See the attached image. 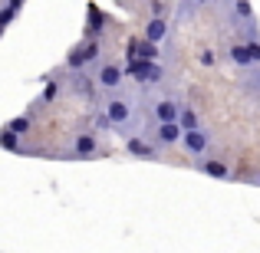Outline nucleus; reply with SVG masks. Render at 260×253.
Listing matches in <instances>:
<instances>
[{"instance_id": "obj_1", "label": "nucleus", "mask_w": 260, "mask_h": 253, "mask_svg": "<svg viewBox=\"0 0 260 253\" xmlns=\"http://www.w3.org/2000/svg\"><path fill=\"white\" fill-rule=\"evenodd\" d=\"M125 76L128 79H135V83H142V86H155V83H161L165 79V69L158 66V59H128L125 63Z\"/></svg>"}, {"instance_id": "obj_2", "label": "nucleus", "mask_w": 260, "mask_h": 253, "mask_svg": "<svg viewBox=\"0 0 260 253\" xmlns=\"http://www.w3.org/2000/svg\"><path fill=\"white\" fill-rule=\"evenodd\" d=\"M102 115L109 119V125L115 128V132H125L128 122H132V105H128L125 99H106V105H102Z\"/></svg>"}, {"instance_id": "obj_3", "label": "nucleus", "mask_w": 260, "mask_h": 253, "mask_svg": "<svg viewBox=\"0 0 260 253\" xmlns=\"http://www.w3.org/2000/svg\"><path fill=\"white\" fill-rule=\"evenodd\" d=\"M178 145H181L191 158H204L208 148H211V135L204 132V128H188V132H181V141H178Z\"/></svg>"}, {"instance_id": "obj_4", "label": "nucleus", "mask_w": 260, "mask_h": 253, "mask_svg": "<svg viewBox=\"0 0 260 253\" xmlns=\"http://www.w3.org/2000/svg\"><path fill=\"white\" fill-rule=\"evenodd\" d=\"M95 59H99V43H95V40H86V43H79V46H73V50H70V56H66V66L79 73L83 66L95 63Z\"/></svg>"}, {"instance_id": "obj_5", "label": "nucleus", "mask_w": 260, "mask_h": 253, "mask_svg": "<svg viewBox=\"0 0 260 253\" xmlns=\"http://www.w3.org/2000/svg\"><path fill=\"white\" fill-rule=\"evenodd\" d=\"M122 79H125V69L115 63H102L99 73H95V86L106 89V92H115V89L122 86Z\"/></svg>"}, {"instance_id": "obj_6", "label": "nucleus", "mask_w": 260, "mask_h": 253, "mask_svg": "<svg viewBox=\"0 0 260 253\" xmlns=\"http://www.w3.org/2000/svg\"><path fill=\"white\" fill-rule=\"evenodd\" d=\"M125 152L132 155V158H142V161H155L158 158V148H155L152 141H145V138H135V135L125 141Z\"/></svg>"}, {"instance_id": "obj_7", "label": "nucleus", "mask_w": 260, "mask_h": 253, "mask_svg": "<svg viewBox=\"0 0 260 253\" xmlns=\"http://www.w3.org/2000/svg\"><path fill=\"white\" fill-rule=\"evenodd\" d=\"M155 141L158 145H178L181 141V125L178 122H155Z\"/></svg>"}, {"instance_id": "obj_8", "label": "nucleus", "mask_w": 260, "mask_h": 253, "mask_svg": "<svg viewBox=\"0 0 260 253\" xmlns=\"http://www.w3.org/2000/svg\"><path fill=\"white\" fill-rule=\"evenodd\" d=\"M95 152H99V145H95L92 132H79L76 138H73V155H76V158H92Z\"/></svg>"}, {"instance_id": "obj_9", "label": "nucleus", "mask_w": 260, "mask_h": 253, "mask_svg": "<svg viewBox=\"0 0 260 253\" xmlns=\"http://www.w3.org/2000/svg\"><path fill=\"white\" fill-rule=\"evenodd\" d=\"M158 59V43H152V40H132V43H128V59Z\"/></svg>"}, {"instance_id": "obj_10", "label": "nucleus", "mask_w": 260, "mask_h": 253, "mask_svg": "<svg viewBox=\"0 0 260 253\" xmlns=\"http://www.w3.org/2000/svg\"><path fill=\"white\" fill-rule=\"evenodd\" d=\"M198 168H201V174L214 177V181H228V177H231V168L224 165V161H217V158H201Z\"/></svg>"}, {"instance_id": "obj_11", "label": "nucleus", "mask_w": 260, "mask_h": 253, "mask_svg": "<svg viewBox=\"0 0 260 253\" xmlns=\"http://www.w3.org/2000/svg\"><path fill=\"white\" fill-rule=\"evenodd\" d=\"M165 37H168V20L161 17V13H155V17L145 23V40H152V43H161Z\"/></svg>"}, {"instance_id": "obj_12", "label": "nucleus", "mask_w": 260, "mask_h": 253, "mask_svg": "<svg viewBox=\"0 0 260 253\" xmlns=\"http://www.w3.org/2000/svg\"><path fill=\"white\" fill-rule=\"evenodd\" d=\"M178 102L175 99H158L155 102V122H175L178 119Z\"/></svg>"}, {"instance_id": "obj_13", "label": "nucleus", "mask_w": 260, "mask_h": 253, "mask_svg": "<svg viewBox=\"0 0 260 253\" xmlns=\"http://www.w3.org/2000/svg\"><path fill=\"white\" fill-rule=\"evenodd\" d=\"M178 125H181V132H188V128H201V119H198V112L191 105H181L178 109Z\"/></svg>"}, {"instance_id": "obj_14", "label": "nucleus", "mask_w": 260, "mask_h": 253, "mask_svg": "<svg viewBox=\"0 0 260 253\" xmlns=\"http://www.w3.org/2000/svg\"><path fill=\"white\" fill-rule=\"evenodd\" d=\"M231 59H234V66H241V69H250V66H254L247 43H234V46H231Z\"/></svg>"}, {"instance_id": "obj_15", "label": "nucleus", "mask_w": 260, "mask_h": 253, "mask_svg": "<svg viewBox=\"0 0 260 253\" xmlns=\"http://www.w3.org/2000/svg\"><path fill=\"white\" fill-rule=\"evenodd\" d=\"M7 128H10V132H17L20 138H23V135H30L33 119H30V115H17V119H10V122H7Z\"/></svg>"}, {"instance_id": "obj_16", "label": "nucleus", "mask_w": 260, "mask_h": 253, "mask_svg": "<svg viewBox=\"0 0 260 253\" xmlns=\"http://www.w3.org/2000/svg\"><path fill=\"white\" fill-rule=\"evenodd\" d=\"M20 135L17 132H10V128H4V132H0V148H10V152H20Z\"/></svg>"}, {"instance_id": "obj_17", "label": "nucleus", "mask_w": 260, "mask_h": 253, "mask_svg": "<svg viewBox=\"0 0 260 253\" xmlns=\"http://www.w3.org/2000/svg\"><path fill=\"white\" fill-rule=\"evenodd\" d=\"M234 13L241 20H254V7H250V0H234Z\"/></svg>"}, {"instance_id": "obj_18", "label": "nucleus", "mask_w": 260, "mask_h": 253, "mask_svg": "<svg viewBox=\"0 0 260 253\" xmlns=\"http://www.w3.org/2000/svg\"><path fill=\"white\" fill-rule=\"evenodd\" d=\"M247 50H250V59H254V66H257V63H260V40H257V37L247 43Z\"/></svg>"}, {"instance_id": "obj_19", "label": "nucleus", "mask_w": 260, "mask_h": 253, "mask_svg": "<svg viewBox=\"0 0 260 253\" xmlns=\"http://www.w3.org/2000/svg\"><path fill=\"white\" fill-rule=\"evenodd\" d=\"M13 13H17L13 7H4V10H0V26H4V30H7V23L13 20Z\"/></svg>"}, {"instance_id": "obj_20", "label": "nucleus", "mask_w": 260, "mask_h": 253, "mask_svg": "<svg viewBox=\"0 0 260 253\" xmlns=\"http://www.w3.org/2000/svg\"><path fill=\"white\" fill-rule=\"evenodd\" d=\"M201 66H214V53H211V50L201 53Z\"/></svg>"}, {"instance_id": "obj_21", "label": "nucleus", "mask_w": 260, "mask_h": 253, "mask_svg": "<svg viewBox=\"0 0 260 253\" xmlns=\"http://www.w3.org/2000/svg\"><path fill=\"white\" fill-rule=\"evenodd\" d=\"M56 92H59L56 86H46V89H43V102H53V95H56Z\"/></svg>"}, {"instance_id": "obj_22", "label": "nucleus", "mask_w": 260, "mask_h": 253, "mask_svg": "<svg viewBox=\"0 0 260 253\" xmlns=\"http://www.w3.org/2000/svg\"><path fill=\"white\" fill-rule=\"evenodd\" d=\"M7 7H13V10H20V7H23V0H10Z\"/></svg>"}, {"instance_id": "obj_23", "label": "nucleus", "mask_w": 260, "mask_h": 253, "mask_svg": "<svg viewBox=\"0 0 260 253\" xmlns=\"http://www.w3.org/2000/svg\"><path fill=\"white\" fill-rule=\"evenodd\" d=\"M194 4H198V7H208V4H214V0H194Z\"/></svg>"}, {"instance_id": "obj_24", "label": "nucleus", "mask_w": 260, "mask_h": 253, "mask_svg": "<svg viewBox=\"0 0 260 253\" xmlns=\"http://www.w3.org/2000/svg\"><path fill=\"white\" fill-rule=\"evenodd\" d=\"M0 33H4V26H0Z\"/></svg>"}]
</instances>
